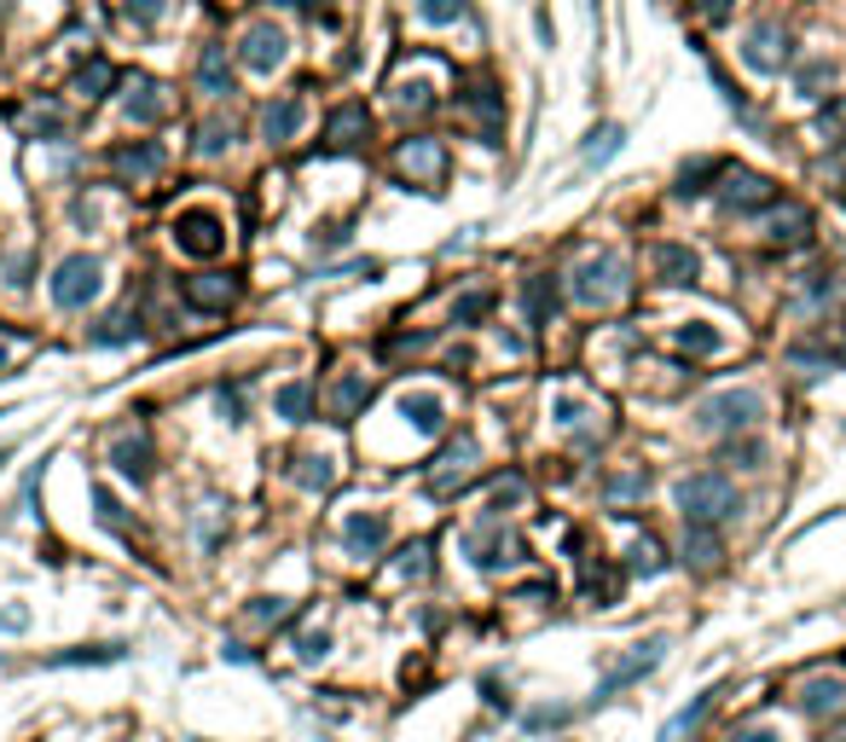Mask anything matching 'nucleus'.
<instances>
[{
  "instance_id": "e433bc0d",
  "label": "nucleus",
  "mask_w": 846,
  "mask_h": 742,
  "mask_svg": "<svg viewBox=\"0 0 846 742\" xmlns=\"http://www.w3.org/2000/svg\"><path fill=\"white\" fill-rule=\"evenodd\" d=\"M806 227H811V221H806V209H794V204L771 215V239H777V244H794V239H806Z\"/></svg>"
},
{
  "instance_id": "7c9ffc66",
  "label": "nucleus",
  "mask_w": 846,
  "mask_h": 742,
  "mask_svg": "<svg viewBox=\"0 0 846 742\" xmlns=\"http://www.w3.org/2000/svg\"><path fill=\"white\" fill-rule=\"evenodd\" d=\"M551 314H556V279H528V325H551Z\"/></svg>"
},
{
  "instance_id": "a211bd4d",
  "label": "nucleus",
  "mask_w": 846,
  "mask_h": 742,
  "mask_svg": "<svg viewBox=\"0 0 846 742\" xmlns=\"http://www.w3.org/2000/svg\"><path fill=\"white\" fill-rule=\"evenodd\" d=\"M719 556H725V546H719L714 522H684V563L696 568V575H714Z\"/></svg>"
},
{
  "instance_id": "ea45409f",
  "label": "nucleus",
  "mask_w": 846,
  "mask_h": 742,
  "mask_svg": "<svg viewBox=\"0 0 846 742\" xmlns=\"http://www.w3.org/2000/svg\"><path fill=\"white\" fill-rule=\"evenodd\" d=\"M818 133H823L829 145L846 140V99H829V105L818 111Z\"/></svg>"
},
{
  "instance_id": "7ed1b4c3",
  "label": "nucleus",
  "mask_w": 846,
  "mask_h": 742,
  "mask_svg": "<svg viewBox=\"0 0 846 742\" xmlns=\"http://www.w3.org/2000/svg\"><path fill=\"white\" fill-rule=\"evenodd\" d=\"M568 296L580 302V308H608V302L626 296V261L598 250V256H586L580 267L568 273Z\"/></svg>"
},
{
  "instance_id": "864d4df0",
  "label": "nucleus",
  "mask_w": 846,
  "mask_h": 742,
  "mask_svg": "<svg viewBox=\"0 0 846 742\" xmlns=\"http://www.w3.org/2000/svg\"><path fill=\"white\" fill-rule=\"evenodd\" d=\"M249 615H256V621H284V603L279 598H256V603H249Z\"/></svg>"
},
{
  "instance_id": "dca6fc26",
  "label": "nucleus",
  "mask_w": 846,
  "mask_h": 742,
  "mask_svg": "<svg viewBox=\"0 0 846 742\" xmlns=\"http://www.w3.org/2000/svg\"><path fill=\"white\" fill-rule=\"evenodd\" d=\"M111 168H116V180H133V186H145V180L163 168V145H157V140H133V145H116V151H111Z\"/></svg>"
},
{
  "instance_id": "680f3d73",
  "label": "nucleus",
  "mask_w": 846,
  "mask_h": 742,
  "mask_svg": "<svg viewBox=\"0 0 846 742\" xmlns=\"http://www.w3.org/2000/svg\"><path fill=\"white\" fill-rule=\"evenodd\" d=\"M835 742H846V737H835Z\"/></svg>"
},
{
  "instance_id": "4d7b16f0",
  "label": "nucleus",
  "mask_w": 846,
  "mask_h": 742,
  "mask_svg": "<svg viewBox=\"0 0 846 742\" xmlns=\"http://www.w3.org/2000/svg\"><path fill=\"white\" fill-rule=\"evenodd\" d=\"M551 412H556V424H580V400H568V395H563V400H556V407H551Z\"/></svg>"
},
{
  "instance_id": "bb28decb",
  "label": "nucleus",
  "mask_w": 846,
  "mask_h": 742,
  "mask_svg": "<svg viewBox=\"0 0 846 742\" xmlns=\"http://www.w3.org/2000/svg\"><path fill=\"white\" fill-rule=\"evenodd\" d=\"M366 400H371V378H360V371H348V378L336 383V395H331V418H343V424H348V418L360 412Z\"/></svg>"
},
{
  "instance_id": "603ef678",
  "label": "nucleus",
  "mask_w": 846,
  "mask_h": 742,
  "mask_svg": "<svg viewBox=\"0 0 846 742\" xmlns=\"http://www.w3.org/2000/svg\"><path fill=\"white\" fill-rule=\"evenodd\" d=\"M308 470H302V482L308 487H331V459H302Z\"/></svg>"
},
{
  "instance_id": "39448f33",
  "label": "nucleus",
  "mask_w": 846,
  "mask_h": 742,
  "mask_svg": "<svg viewBox=\"0 0 846 742\" xmlns=\"http://www.w3.org/2000/svg\"><path fill=\"white\" fill-rule=\"evenodd\" d=\"M175 244L185 250V256L209 261V256H221V250H227V221L215 209H180L175 215Z\"/></svg>"
},
{
  "instance_id": "37998d69",
  "label": "nucleus",
  "mask_w": 846,
  "mask_h": 742,
  "mask_svg": "<svg viewBox=\"0 0 846 742\" xmlns=\"http://www.w3.org/2000/svg\"><path fill=\"white\" fill-rule=\"evenodd\" d=\"M227 145H232V123H203L197 128V151H203V157H221Z\"/></svg>"
},
{
  "instance_id": "a18cd8bd",
  "label": "nucleus",
  "mask_w": 846,
  "mask_h": 742,
  "mask_svg": "<svg viewBox=\"0 0 846 742\" xmlns=\"http://www.w3.org/2000/svg\"><path fill=\"white\" fill-rule=\"evenodd\" d=\"M464 12V0H418V18L423 24H452Z\"/></svg>"
},
{
  "instance_id": "2f4dec72",
  "label": "nucleus",
  "mask_w": 846,
  "mask_h": 742,
  "mask_svg": "<svg viewBox=\"0 0 846 742\" xmlns=\"http://www.w3.org/2000/svg\"><path fill=\"white\" fill-rule=\"evenodd\" d=\"M667 568V556H662V546H655V539L644 534V539H632V551H626V575H662Z\"/></svg>"
},
{
  "instance_id": "72a5a7b5",
  "label": "nucleus",
  "mask_w": 846,
  "mask_h": 742,
  "mask_svg": "<svg viewBox=\"0 0 846 742\" xmlns=\"http://www.w3.org/2000/svg\"><path fill=\"white\" fill-rule=\"evenodd\" d=\"M123 655H128V644H81V650H59L53 655V662H47V667H81V662H123Z\"/></svg>"
},
{
  "instance_id": "79ce46f5",
  "label": "nucleus",
  "mask_w": 846,
  "mask_h": 742,
  "mask_svg": "<svg viewBox=\"0 0 846 742\" xmlns=\"http://www.w3.org/2000/svg\"><path fill=\"white\" fill-rule=\"evenodd\" d=\"M714 175H719V163H707V157H702V163H690L684 175H679V197H702Z\"/></svg>"
},
{
  "instance_id": "052dcab7",
  "label": "nucleus",
  "mask_w": 846,
  "mask_h": 742,
  "mask_svg": "<svg viewBox=\"0 0 846 742\" xmlns=\"http://www.w3.org/2000/svg\"><path fill=\"white\" fill-rule=\"evenodd\" d=\"M12 366V348H0V371H7Z\"/></svg>"
},
{
  "instance_id": "9b49d317",
  "label": "nucleus",
  "mask_w": 846,
  "mask_h": 742,
  "mask_svg": "<svg viewBox=\"0 0 846 742\" xmlns=\"http://www.w3.org/2000/svg\"><path fill=\"white\" fill-rule=\"evenodd\" d=\"M180 296L192 302L197 314H227L232 302H239V279L232 273H192L180 284Z\"/></svg>"
},
{
  "instance_id": "f704fd0d",
  "label": "nucleus",
  "mask_w": 846,
  "mask_h": 742,
  "mask_svg": "<svg viewBox=\"0 0 846 742\" xmlns=\"http://www.w3.org/2000/svg\"><path fill=\"white\" fill-rule=\"evenodd\" d=\"M829 81H835V64H829V59H811L806 71L794 76V88H800V99H818V93L829 88Z\"/></svg>"
},
{
  "instance_id": "c85d7f7f",
  "label": "nucleus",
  "mask_w": 846,
  "mask_h": 742,
  "mask_svg": "<svg viewBox=\"0 0 846 742\" xmlns=\"http://www.w3.org/2000/svg\"><path fill=\"white\" fill-rule=\"evenodd\" d=\"M279 418H291V424H308L313 418V383H284V389L273 395Z\"/></svg>"
},
{
  "instance_id": "4c0bfd02",
  "label": "nucleus",
  "mask_w": 846,
  "mask_h": 742,
  "mask_svg": "<svg viewBox=\"0 0 846 742\" xmlns=\"http://www.w3.org/2000/svg\"><path fill=\"white\" fill-rule=\"evenodd\" d=\"M133 331H140V319H133V314H111L105 325L93 331V343H99V348H116V343H128Z\"/></svg>"
},
{
  "instance_id": "393cba45",
  "label": "nucleus",
  "mask_w": 846,
  "mask_h": 742,
  "mask_svg": "<svg viewBox=\"0 0 846 742\" xmlns=\"http://www.w3.org/2000/svg\"><path fill=\"white\" fill-rule=\"evenodd\" d=\"M464 105H470V111H476V116H482V140H487V145H499V116H504V105H499V93H493V88H487V81H476V88H470V93H464Z\"/></svg>"
},
{
  "instance_id": "20e7f679",
  "label": "nucleus",
  "mask_w": 846,
  "mask_h": 742,
  "mask_svg": "<svg viewBox=\"0 0 846 742\" xmlns=\"http://www.w3.org/2000/svg\"><path fill=\"white\" fill-rule=\"evenodd\" d=\"M99 284H105V267H99V256H64L53 267V302L64 314L88 308V302L99 296Z\"/></svg>"
},
{
  "instance_id": "4468645a",
  "label": "nucleus",
  "mask_w": 846,
  "mask_h": 742,
  "mask_svg": "<svg viewBox=\"0 0 846 742\" xmlns=\"http://www.w3.org/2000/svg\"><path fill=\"white\" fill-rule=\"evenodd\" d=\"M371 133V111L354 99V105H336L331 123H325V151H360Z\"/></svg>"
},
{
  "instance_id": "13d9d810",
  "label": "nucleus",
  "mask_w": 846,
  "mask_h": 742,
  "mask_svg": "<svg viewBox=\"0 0 846 742\" xmlns=\"http://www.w3.org/2000/svg\"><path fill=\"white\" fill-rule=\"evenodd\" d=\"M731 742H783V737H777V731H766V725H748V731H736Z\"/></svg>"
},
{
  "instance_id": "de8ad7c7",
  "label": "nucleus",
  "mask_w": 846,
  "mask_h": 742,
  "mask_svg": "<svg viewBox=\"0 0 846 742\" xmlns=\"http://www.w3.org/2000/svg\"><path fill=\"white\" fill-rule=\"evenodd\" d=\"M296 655H302V662H325V655H331V632H302Z\"/></svg>"
},
{
  "instance_id": "473e14b6",
  "label": "nucleus",
  "mask_w": 846,
  "mask_h": 742,
  "mask_svg": "<svg viewBox=\"0 0 846 742\" xmlns=\"http://www.w3.org/2000/svg\"><path fill=\"white\" fill-rule=\"evenodd\" d=\"M111 88H116V71H111L105 59H88V64H81V71H76V93H88V99H105Z\"/></svg>"
},
{
  "instance_id": "c9c22d12",
  "label": "nucleus",
  "mask_w": 846,
  "mask_h": 742,
  "mask_svg": "<svg viewBox=\"0 0 846 742\" xmlns=\"http://www.w3.org/2000/svg\"><path fill=\"white\" fill-rule=\"evenodd\" d=\"M24 133H29V140H59V133H64V116L53 111V105H36V111H24Z\"/></svg>"
},
{
  "instance_id": "5fc2aeb1",
  "label": "nucleus",
  "mask_w": 846,
  "mask_h": 742,
  "mask_svg": "<svg viewBox=\"0 0 846 742\" xmlns=\"http://www.w3.org/2000/svg\"><path fill=\"white\" fill-rule=\"evenodd\" d=\"M731 459H736V464H742V470H754V464H759V459H766V452H759V447H754V442H742V447H736V442H731Z\"/></svg>"
},
{
  "instance_id": "c756f323",
  "label": "nucleus",
  "mask_w": 846,
  "mask_h": 742,
  "mask_svg": "<svg viewBox=\"0 0 846 742\" xmlns=\"http://www.w3.org/2000/svg\"><path fill=\"white\" fill-rule=\"evenodd\" d=\"M626 145V128H615V123H603L598 133H591V140H586V151H580V163L586 168H603L608 157H615V151Z\"/></svg>"
},
{
  "instance_id": "a19ab883",
  "label": "nucleus",
  "mask_w": 846,
  "mask_h": 742,
  "mask_svg": "<svg viewBox=\"0 0 846 742\" xmlns=\"http://www.w3.org/2000/svg\"><path fill=\"white\" fill-rule=\"evenodd\" d=\"M650 494V470H620V476H608V499H638Z\"/></svg>"
},
{
  "instance_id": "58836bf2",
  "label": "nucleus",
  "mask_w": 846,
  "mask_h": 742,
  "mask_svg": "<svg viewBox=\"0 0 846 742\" xmlns=\"http://www.w3.org/2000/svg\"><path fill=\"white\" fill-rule=\"evenodd\" d=\"M400 580H423V575H430V539H412V546H406L400 551Z\"/></svg>"
},
{
  "instance_id": "4be33fe9",
  "label": "nucleus",
  "mask_w": 846,
  "mask_h": 742,
  "mask_svg": "<svg viewBox=\"0 0 846 742\" xmlns=\"http://www.w3.org/2000/svg\"><path fill=\"white\" fill-rule=\"evenodd\" d=\"M197 88L209 93V99L232 93V59H227V47H203V59H197Z\"/></svg>"
},
{
  "instance_id": "ddd939ff",
  "label": "nucleus",
  "mask_w": 846,
  "mask_h": 742,
  "mask_svg": "<svg viewBox=\"0 0 846 742\" xmlns=\"http://www.w3.org/2000/svg\"><path fill=\"white\" fill-rule=\"evenodd\" d=\"M464 551L476 556L482 568H493V575H499V568H516L522 556H528V546H522L516 534H499V528H493V534H470Z\"/></svg>"
},
{
  "instance_id": "f03ea898",
  "label": "nucleus",
  "mask_w": 846,
  "mask_h": 742,
  "mask_svg": "<svg viewBox=\"0 0 846 742\" xmlns=\"http://www.w3.org/2000/svg\"><path fill=\"white\" fill-rule=\"evenodd\" d=\"M759 418H766V395H759V389H719V395H707L696 407V430L742 435V430H754Z\"/></svg>"
},
{
  "instance_id": "412c9836",
  "label": "nucleus",
  "mask_w": 846,
  "mask_h": 742,
  "mask_svg": "<svg viewBox=\"0 0 846 742\" xmlns=\"http://www.w3.org/2000/svg\"><path fill=\"white\" fill-rule=\"evenodd\" d=\"M655 273H662V284H690L702 273V261L684 244H655Z\"/></svg>"
},
{
  "instance_id": "8fccbe9b",
  "label": "nucleus",
  "mask_w": 846,
  "mask_h": 742,
  "mask_svg": "<svg viewBox=\"0 0 846 742\" xmlns=\"http://www.w3.org/2000/svg\"><path fill=\"white\" fill-rule=\"evenodd\" d=\"M574 707H534L528 714V731H551V725H568Z\"/></svg>"
},
{
  "instance_id": "c03bdc74",
  "label": "nucleus",
  "mask_w": 846,
  "mask_h": 742,
  "mask_svg": "<svg viewBox=\"0 0 846 742\" xmlns=\"http://www.w3.org/2000/svg\"><path fill=\"white\" fill-rule=\"evenodd\" d=\"M93 504H99V522H105V528H116V534L128 528V516H123V504H116L111 487H93Z\"/></svg>"
},
{
  "instance_id": "6e6552de",
  "label": "nucleus",
  "mask_w": 846,
  "mask_h": 742,
  "mask_svg": "<svg viewBox=\"0 0 846 742\" xmlns=\"http://www.w3.org/2000/svg\"><path fill=\"white\" fill-rule=\"evenodd\" d=\"M771 180L754 175V168H725V186H719V204L731 215H748V209H766L771 204Z\"/></svg>"
},
{
  "instance_id": "f8f14e48",
  "label": "nucleus",
  "mask_w": 846,
  "mask_h": 742,
  "mask_svg": "<svg viewBox=\"0 0 846 742\" xmlns=\"http://www.w3.org/2000/svg\"><path fill=\"white\" fill-rule=\"evenodd\" d=\"M794 702H800L806 719H835L846 707V679H841V673H818V679L800 685V696H794Z\"/></svg>"
},
{
  "instance_id": "aec40b11",
  "label": "nucleus",
  "mask_w": 846,
  "mask_h": 742,
  "mask_svg": "<svg viewBox=\"0 0 846 742\" xmlns=\"http://www.w3.org/2000/svg\"><path fill=\"white\" fill-rule=\"evenodd\" d=\"M296 128H302V99H296V93H284V99H273V105L261 111V133H267L273 145L296 140Z\"/></svg>"
},
{
  "instance_id": "3c124183",
  "label": "nucleus",
  "mask_w": 846,
  "mask_h": 742,
  "mask_svg": "<svg viewBox=\"0 0 846 742\" xmlns=\"http://www.w3.org/2000/svg\"><path fill=\"white\" fill-rule=\"evenodd\" d=\"M482 314H487V296H464L459 308H452V319H459V325H476Z\"/></svg>"
},
{
  "instance_id": "5701e85b",
  "label": "nucleus",
  "mask_w": 846,
  "mask_h": 742,
  "mask_svg": "<svg viewBox=\"0 0 846 742\" xmlns=\"http://www.w3.org/2000/svg\"><path fill=\"white\" fill-rule=\"evenodd\" d=\"M111 464L123 470L128 482H145L151 476V442H145V435H123V442L111 447Z\"/></svg>"
},
{
  "instance_id": "0eeeda50",
  "label": "nucleus",
  "mask_w": 846,
  "mask_h": 742,
  "mask_svg": "<svg viewBox=\"0 0 846 742\" xmlns=\"http://www.w3.org/2000/svg\"><path fill=\"white\" fill-rule=\"evenodd\" d=\"M742 64L759 76H777L789 64V36H783V24H754L748 29V41H742Z\"/></svg>"
},
{
  "instance_id": "bf43d9fd",
  "label": "nucleus",
  "mask_w": 846,
  "mask_h": 742,
  "mask_svg": "<svg viewBox=\"0 0 846 742\" xmlns=\"http://www.w3.org/2000/svg\"><path fill=\"white\" fill-rule=\"evenodd\" d=\"M12 452H18V447H12V442H7V447H0V470H7V459H12Z\"/></svg>"
},
{
  "instance_id": "e2e57ef3",
  "label": "nucleus",
  "mask_w": 846,
  "mask_h": 742,
  "mask_svg": "<svg viewBox=\"0 0 846 742\" xmlns=\"http://www.w3.org/2000/svg\"><path fill=\"white\" fill-rule=\"evenodd\" d=\"M0 418H7V412H0Z\"/></svg>"
},
{
  "instance_id": "f257e3e1",
  "label": "nucleus",
  "mask_w": 846,
  "mask_h": 742,
  "mask_svg": "<svg viewBox=\"0 0 846 742\" xmlns=\"http://www.w3.org/2000/svg\"><path fill=\"white\" fill-rule=\"evenodd\" d=\"M672 499H679L684 522H725V516L742 511L731 476H719V470H696V476H684L679 487H672Z\"/></svg>"
},
{
  "instance_id": "6ab92c4d",
  "label": "nucleus",
  "mask_w": 846,
  "mask_h": 742,
  "mask_svg": "<svg viewBox=\"0 0 846 742\" xmlns=\"http://www.w3.org/2000/svg\"><path fill=\"white\" fill-rule=\"evenodd\" d=\"M400 418L412 424L418 435H441V424H447V407H441V395H400Z\"/></svg>"
},
{
  "instance_id": "09e8293b",
  "label": "nucleus",
  "mask_w": 846,
  "mask_h": 742,
  "mask_svg": "<svg viewBox=\"0 0 846 742\" xmlns=\"http://www.w3.org/2000/svg\"><path fill=\"white\" fill-rule=\"evenodd\" d=\"M522 494H528V482H522V476H504V482L493 487V511H511V504H522Z\"/></svg>"
},
{
  "instance_id": "2eb2a0df",
  "label": "nucleus",
  "mask_w": 846,
  "mask_h": 742,
  "mask_svg": "<svg viewBox=\"0 0 846 742\" xmlns=\"http://www.w3.org/2000/svg\"><path fill=\"white\" fill-rule=\"evenodd\" d=\"M400 175H412V180H423V186L441 180V175H447V151H441V140H430V133L406 140V145H400Z\"/></svg>"
},
{
  "instance_id": "a878e982",
  "label": "nucleus",
  "mask_w": 846,
  "mask_h": 742,
  "mask_svg": "<svg viewBox=\"0 0 846 742\" xmlns=\"http://www.w3.org/2000/svg\"><path fill=\"white\" fill-rule=\"evenodd\" d=\"M714 702H719V690H702V696L690 702V707H679V714H672V719L662 725V742H684V737L707 719V707H714Z\"/></svg>"
},
{
  "instance_id": "6e6d98bb",
  "label": "nucleus",
  "mask_w": 846,
  "mask_h": 742,
  "mask_svg": "<svg viewBox=\"0 0 846 742\" xmlns=\"http://www.w3.org/2000/svg\"><path fill=\"white\" fill-rule=\"evenodd\" d=\"M731 7H736V0H702V18L725 24V18H731Z\"/></svg>"
},
{
  "instance_id": "b1692460",
  "label": "nucleus",
  "mask_w": 846,
  "mask_h": 742,
  "mask_svg": "<svg viewBox=\"0 0 846 742\" xmlns=\"http://www.w3.org/2000/svg\"><path fill=\"white\" fill-rule=\"evenodd\" d=\"M672 343H679L684 354H696V360H707V354H719V348H725V331H719V325H707V319H684V325L672 331Z\"/></svg>"
},
{
  "instance_id": "49530a36",
  "label": "nucleus",
  "mask_w": 846,
  "mask_h": 742,
  "mask_svg": "<svg viewBox=\"0 0 846 742\" xmlns=\"http://www.w3.org/2000/svg\"><path fill=\"white\" fill-rule=\"evenodd\" d=\"M123 18H128V24H140V29H145V24H157V18H163V0H123Z\"/></svg>"
},
{
  "instance_id": "cd10ccee",
  "label": "nucleus",
  "mask_w": 846,
  "mask_h": 742,
  "mask_svg": "<svg viewBox=\"0 0 846 742\" xmlns=\"http://www.w3.org/2000/svg\"><path fill=\"white\" fill-rule=\"evenodd\" d=\"M163 116V88L157 81H145V76H133V88H128V123H157Z\"/></svg>"
},
{
  "instance_id": "9d476101",
  "label": "nucleus",
  "mask_w": 846,
  "mask_h": 742,
  "mask_svg": "<svg viewBox=\"0 0 846 742\" xmlns=\"http://www.w3.org/2000/svg\"><path fill=\"white\" fill-rule=\"evenodd\" d=\"M476 442H470V435H459V442H452L441 459H435V470H430V494H452V487H464L470 476H476Z\"/></svg>"
},
{
  "instance_id": "1a4fd4ad",
  "label": "nucleus",
  "mask_w": 846,
  "mask_h": 742,
  "mask_svg": "<svg viewBox=\"0 0 846 742\" xmlns=\"http://www.w3.org/2000/svg\"><path fill=\"white\" fill-rule=\"evenodd\" d=\"M284 53H291V41H284V29L279 24H256V29H244V41H239V64L244 71H279Z\"/></svg>"
},
{
  "instance_id": "423d86ee",
  "label": "nucleus",
  "mask_w": 846,
  "mask_h": 742,
  "mask_svg": "<svg viewBox=\"0 0 846 742\" xmlns=\"http://www.w3.org/2000/svg\"><path fill=\"white\" fill-rule=\"evenodd\" d=\"M662 655H667V638H644V644L626 655V662H615V667H608L603 679H598V690H591V707H603L608 696H615V690H626V685L644 679V673H655V667H662Z\"/></svg>"
},
{
  "instance_id": "f3484780",
  "label": "nucleus",
  "mask_w": 846,
  "mask_h": 742,
  "mask_svg": "<svg viewBox=\"0 0 846 742\" xmlns=\"http://www.w3.org/2000/svg\"><path fill=\"white\" fill-rule=\"evenodd\" d=\"M383 539H388V516H383V511H354V516L343 522V546H348L354 556H377Z\"/></svg>"
}]
</instances>
